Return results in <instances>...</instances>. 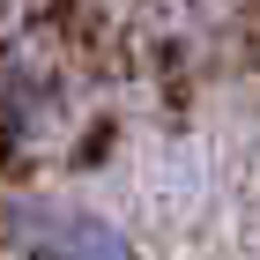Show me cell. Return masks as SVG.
Listing matches in <instances>:
<instances>
[{"label":"cell","instance_id":"2","mask_svg":"<svg viewBox=\"0 0 260 260\" xmlns=\"http://www.w3.org/2000/svg\"><path fill=\"white\" fill-rule=\"evenodd\" d=\"M52 119H60V82L38 75L30 60H15L8 67V134H15V149H30Z\"/></svg>","mask_w":260,"mask_h":260},{"label":"cell","instance_id":"1","mask_svg":"<svg viewBox=\"0 0 260 260\" xmlns=\"http://www.w3.org/2000/svg\"><path fill=\"white\" fill-rule=\"evenodd\" d=\"M8 245H15V260H141L119 223L89 216L75 201H38V193H22L8 208Z\"/></svg>","mask_w":260,"mask_h":260}]
</instances>
